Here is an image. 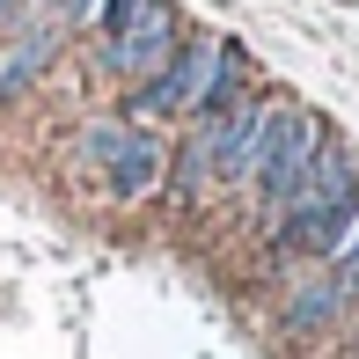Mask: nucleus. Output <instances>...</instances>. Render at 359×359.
Returning a JSON list of instances; mask_svg holds the SVG:
<instances>
[{
	"label": "nucleus",
	"mask_w": 359,
	"mask_h": 359,
	"mask_svg": "<svg viewBox=\"0 0 359 359\" xmlns=\"http://www.w3.org/2000/svg\"><path fill=\"white\" fill-rule=\"evenodd\" d=\"M286 103H293L286 88H264V81H257L227 118L205 125V147H213V198H250V184H257V169H264V154H271V133H279Z\"/></svg>",
	"instance_id": "1"
},
{
	"label": "nucleus",
	"mask_w": 359,
	"mask_h": 359,
	"mask_svg": "<svg viewBox=\"0 0 359 359\" xmlns=\"http://www.w3.org/2000/svg\"><path fill=\"white\" fill-rule=\"evenodd\" d=\"M227 29H198L191 22V37H184V52L169 59L154 81H140V88H125V118L133 125H184L191 110L205 103V88H213V74H220V59H227Z\"/></svg>",
	"instance_id": "2"
},
{
	"label": "nucleus",
	"mask_w": 359,
	"mask_h": 359,
	"mask_svg": "<svg viewBox=\"0 0 359 359\" xmlns=\"http://www.w3.org/2000/svg\"><path fill=\"white\" fill-rule=\"evenodd\" d=\"M330 133H337V125L323 118L316 103H301V95L286 103L279 133H271V154H264V169H257V184H250V205H257V227H264V235L286 220V198L301 191V176L316 169V154H323Z\"/></svg>",
	"instance_id": "3"
},
{
	"label": "nucleus",
	"mask_w": 359,
	"mask_h": 359,
	"mask_svg": "<svg viewBox=\"0 0 359 359\" xmlns=\"http://www.w3.org/2000/svg\"><path fill=\"white\" fill-rule=\"evenodd\" d=\"M184 37H191V15L176 8V0H154V8L125 29V37L95 44V74H103V81H125V88H140V81H154L176 52H184Z\"/></svg>",
	"instance_id": "4"
},
{
	"label": "nucleus",
	"mask_w": 359,
	"mask_h": 359,
	"mask_svg": "<svg viewBox=\"0 0 359 359\" xmlns=\"http://www.w3.org/2000/svg\"><path fill=\"white\" fill-rule=\"evenodd\" d=\"M352 293L337 286V271L330 264H308V271H293V279L271 293V323H279V337H293V345H316V337H337L352 323Z\"/></svg>",
	"instance_id": "5"
},
{
	"label": "nucleus",
	"mask_w": 359,
	"mask_h": 359,
	"mask_svg": "<svg viewBox=\"0 0 359 359\" xmlns=\"http://www.w3.org/2000/svg\"><path fill=\"white\" fill-rule=\"evenodd\" d=\"M161 184H169V140H161L154 125H133L95 191H103L110 205H147V198H161Z\"/></svg>",
	"instance_id": "6"
},
{
	"label": "nucleus",
	"mask_w": 359,
	"mask_h": 359,
	"mask_svg": "<svg viewBox=\"0 0 359 359\" xmlns=\"http://www.w3.org/2000/svg\"><path fill=\"white\" fill-rule=\"evenodd\" d=\"M59 52H67V29H22V37H8L0 44V103H22L59 67Z\"/></svg>",
	"instance_id": "7"
},
{
	"label": "nucleus",
	"mask_w": 359,
	"mask_h": 359,
	"mask_svg": "<svg viewBox=\"0 0 359 359\" xmlns=\"http://www.w3.org/2000/svg\"><path fill=\"white\" fill-rule=\"evenodd\" d=\"M125 133H133V118H125V110H95V118H81V133H74V169L103 184V169L118 161Z\"/></svg>",
	"instance_id": "8"
},
{
	"label": "nucleus",
	"mask_w": 359,
	"mask_h": 359,
	"mask_svg": "<svg viewBox=\"0 0 359 359\" xmlns=\"http://www.w3.org/2000/svg\"><path fill=\"white\" fill-rule=\"evenodd\" d=\"M147 8H154V0H103V15H95V37H103V44H110V37H125V29H133Z\"/></svg>",
	"instance_id": "9"
},
{
	"label": "nucleus",
	"mask_w": 359,
	"mask_h": 359,
	"mask_svg": "<svg viewBox=\"0 0 359 359\" xmlns=\"http://www.w3.org/2000/svg\"><path fill=\"white\" fill-rule=\"evenodd\" d=\"M95 15H103V0H67V29H95Z\"/></svg>",
	"instance_id": "10"
},
{
	"label": "nucleus",
	"mask_w": 359,
	"mask_h": 359,
	"mask_svg": "<svg viewBox=\"0 0 359 359\" xmlns=\"http://www.w3.org/2000/svg\"><path fill=\"white\" fill-rule=\"evenodd\" d=\"M345 330H352V352H359V308H352V323H345Z\"/></svg>",
	"instance_id": "11"
}]
</instances>
